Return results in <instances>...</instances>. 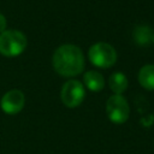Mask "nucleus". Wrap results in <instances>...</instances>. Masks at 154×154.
<instances>
[{
    "label": "nucleus",
    "mask_w": 154,
    "mask_h": 154,
    "mask_svg": "<svg viewBox=\"0 0 154 154\" xmlns=\"http://www.w3.org/2000/svg\"><path fill=\"white\" fill-rule=\"evenodd\" d=\"M52 65L58 75L71 78L83 72L84 55L79 47L72 43H65L54 51Z\"/></svg>",
    "instance_id": "f257e3e1"
},
{
    "label": "nucleus",
    "mask_w": 154,
    "mask_h": 154,
    "mask_svg": "<svg viewBox=\"0 0 154 154\" xmlns=\"http://www.w3.org/2000/svg\"><path fill=\"white\" fill-rule=\"evenodd\" d=\"M26 36L14 29L5 30L0 34V54L4 57L13 58L20 55L26 48Z\"/></svg>",
    "instance_id": "f03ea898"
},
{
    "label": "nucleus",
    "mask_w": 154,
    "mask_h": 154,
    "mask_svg": "<svg viewBox=\"0 0 154 154\" xmlns=\"http://www.w3.org/2000/svg\"><path fill=\"white\" fill-rule=\"evenodd\" d=\"M88 58L94 66L108 69L117 61V51L107 42H96L89 48Z\"/></svg>",
    "instance_id": "7ed1b4c3"
},
{
    "label": "nucleus",
    "mask_w": 154,
    "mask_h": 154,
    "mask_svg": "<svg viewBox=\"0 0 154 154\" xmlns=\"http://www.w3.org/2000/svg\"><path fill=\"white\" fill-rule=\"evenodd\" d=\"M106 113L108 119L114 124H123L129 119L130 107L123 95L113 94L107 99Z\"/></svg>",
    "instance_id": "20e7f679"
},
{
    "label": "nucleus",
    "mask_w": 154,
    "mask_h": 154,
    "mask_svg": "<svg viewBox=\"0 0 154 154\" xmlns=\"http://www.w3.org/2000/svg\"><path fill=\"white\" fill-rule=\"evenodd\" d=\"M85 97V89L82 82L77 79H69L66 81L60 90V99L61 102L69 107L75 108L79 106Z\"/></svg>",
    "instance_id": "39448f33"
},
{
    "label": "nucleus",
    "mask_w": 154,
    "mask_h": 154,
    "mask_svg": "<svg viewBox=\"0 0 154 154\" xmlns=\"http://www.w3.org/2000/svg\"><path fill=\"white\" fill-rule=\"evenodd\" d=\"M25 105V96L19 89H11L6 91L0 101L1 109L10 116L19 113Z\"/></svg>",
    "instance_id": "423d86ee"
},
{
    "label": "nucleus",
    "mask_w": 154,
    "mask_h": 154,
    "mask_svg": "<svg viewBox=\"0 0 154 154\" xmlns=\"http://www.w3.org/2000/svg\"><path fill=\"white\" fill-rule=\"evenodd\" d=\"M83 84L91 91H100L105 87V78L97 71H88L83 75Z\"/></svg>",
    "instance_id": "0eeeda50"
},
{
    "label": "nucleus",
    "mask_w": 154,
    "mask_h": 154,
    "mask_svg": "<svg viewBox=\"0 0 154 154\" xmlns=\"http://www.w3.org/2000/svg\"><path fill=\"white\" fill-rule=\"evenodd\" d=\"M153 34H154V31L150 26H148V25H137L134 29L132 37H134V41L137 46L146 47L152 42Z\"/></svg>",
    "instance_id": "6e6552de"
},
{
    "label": "nucleus",
    "mask_w": 154,
    "mask_h": 154,
    "mask_svg": "<svg viewBox=\"0 0 154 154\" xmlns=\"http://www.w3.org/2000/svg\"><path fill=\"white\" fill-rule=\"evenodd\" d=\"M138 83L147 90H154V65L147 64L142 66L137 76Z\"/></svg>",
    "instance_id": "1a4fd4ad"
},
{
    "label": "nucleus",
    "mask_w": 154,
    "mask_h": 154,
    "mask_svg": "<svg viewBox=\"0 0 154 154\" xmlns=\"http://www.w3.org/2000/svg\"><path fill=\"white\" fill-rule=\"evenodd\" d=\"M108 85L114 94L122 95L128 88V78L123 72H113L108 78Z\"/></svg>",
    "instance_id": "9d476101"
},
{
    "label": "nucleus",
    "mask_w": 154,
    "mask_h": 154,
    "mask_svg": "<svg viewBox=\"0 0 154 154\" xmlns=\"http://www.w3.org/2000/svg\"><path fill=\"white\" fill-rule=\"evenodd\" d=\"M6 25H7V20L5 18V16L0 12V34L6 30Z\"/></svg>",
    "instance_id": "9b49d317"
},
{
    "label": "nucleus",
    "mask_w": 154,
    "mask_h": 154,
    "mask_svg": "<svg viewBox=\"0 0 154 154\" xmlns=\"http://www.w3.org/2000/svg\"><path fill=\"white\" fill-rule=\"evenodd\" d=\"M152 42L154 43V34H153V38H152Z\"/></svg>",
    "instance_id": "f8f14e48"
}]
</instances>
